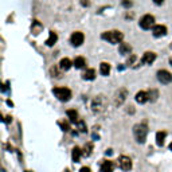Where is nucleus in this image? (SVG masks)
I'll use <instances>...</instances> for the list:
<instances>
[{
    "mask_svg": "<svg viewBox=\"0 0 172 172\" xmlns=\"http://www.w3.org/2000/svg\"><path fill=\"white\" fill-rule=\"evenodd\" d=\"M91 149H93V145L89 143V144H86L84 147V151H82V153H84V156H90L91 153Z\"/></svg>",
    "mask_w": 172,
    "mask_h": 172,
    "instance_id": "b1692460",
    "label": "nucleus"
},
{
    "mask_svg": "<svg viewBox=\"0 0 172 172\" xmlns=\"http://www.w3.org/2000/svg\"><path fill=\"white\" fill-rule=\"evenodd\" d=\"M122 5H124L125 8H131L132 7V4H133V3H132V0H122Z\"/></svg>",
    "mask_w": 172,
    "mask_h": 172,
    "instance_id": "cd10ccee",
    "label": "nucleus"
},
{
    "mask_svg": "<svg viewBox=\"0 0 172 172\" xmlns=\"http://www.w3.org/2000/svg\"><path fill=\"white\" fill-rule=\"evenodd\" d=\"M71 61L69 58H63V59H61V62H59V69H61L62 71H66V70H69V69L71 67Z\"/></svg>",
    "mask_w": 172,
    "mask_h": 172,
    "instance_id": "dca6fc26",
    "label": "nucleus"
},
{
    "mask_svg": "<svg viewBox=\"0 0 172 172\" xmlns=\"http://www.w3.org/2000/svg\"><path fill=\"white\" fill-rule=\"evenodd\" d=\"M153 3L155 4H157V5H161L163 3H164V0H153Z\"/></svg>",
    "mask_w": 172,
    "mask_h": 172,
    "instance_id": "2f4dec72",
    "label": "nucleus"
},
{
    "mask_svg": "<svg viewBox=\"0 0 172 172\" xmlns=\"http://www.w3.org/2000/svg\"><path fill=\"white\" fill-rule=\"evenodd\" d=\"M105 108H106V100H105L104 96H97L96 98L93 100V102H91V109H93V112H96V113L104 112Z\"/></svg>",
    "mask_w": 172,
    "mask_h": 172,
    "instance_id": "7ed1b4c3",
    "label": "nucleus"
},
{
    "mask_svg": "<svg viewBox=\"0 0 172 172\" xmlns=\"http://www.w3.org/2000/svg\"><path fill=\"white\" fill-rule=\"evenodd\" d=\"M148 100H149V97H148L147 91H139V93L136 94V101L139 102V104H144Z\"/></svg>",
    "mask_w": 172,
    "mask_h": 172,
    "instance_id": "ddd939ff",
    "label": "nucleus"
},
{
    "mask_svg": "<svg viewBox=\"0 0 172 172\" xmlns=\"http://www.w3.org/2000/svg\"><path fill=\"white\" fill-rule=\"evenodd\" d=\"M85 41V35L81 32V31H75V32H73V35H71L70 38V42L73 46H75V47H78V46H81L82 43Z\"/></svg>",
    "mask_w": 172,
    "mask_h": 172,
    "instance_id": "6e6552de",
    "label": "nucleus"
},
{
    "mask_svg": "<svg viewBox=\"0 0 172 172\" xmlns=\"http://www.w3.org/2000/svg\"><path fill=\"white\" fill-rule=\"evenodd\" d=\"M11 120H12V117H11V116H7V117H5V122H10Z\"/></svg>",
    "mask_w": 172,
    "mask_h": 172,
    "instance_id": "473e14b6",
    "label": "nucleus"
},
{
    "mask_svg": "<svg viewBox=\"0 0 172 172\" xmlns=\"http://www.w3.org/2000/svg\"><path fill=\"white\" fill-rule=\"evenodd\" d=\"M51 74H53V77H57V78H61V71H59L57 67H53V69H51Z\"/></svg>",
    "mask_w": 172,
    "mask_h": 172,
    "instance_id": "bb28decb",
    "label": "nucleus"
},
{
    "mask_svg": "<svg viewBox=\"0 0 172 172\" xmlns=\"http://www.w3.org/2000/svg\"><path fill=\"white\" fill-rule=\"evenodd\" d=\"M73 65L75 66V69H82V67H85L86 61H85V58H84V57H77V58L74 59Z\"/></svg>",
    "mask_w": 172,
    "mask_h": 172,
    "instance_id": "aec40b11",
    "label": "nucleus"
},
{
    "mask_svg": "<svg viewBox=\"0 0 172 172\" xmlns=\"http://www.w3.org/2000/svg\"><path fill=\"white\" fill-rule=\"evenodd\" d=\"M79 172H91V171H90V168L89 167H82L81 170H79Z\"/></svg>",
    "mask_w": 172,
    "mask_h": 172,
    "instance_id": "7c9ffc66",
    "label": "nucleus"
},
{
    "mask_svg": "<svg viewBox=\"0 0 172 172\" xmlns=\"http://www.w3.org/2000/svg\"><path fill=\"white\" fill-rule=\"evenodd\" d=\"M42 28H43V26H42L38 20H34V22H32V26H31V30H32V32L35 34V35H38V34L41 32Z\"/></svg>",
    "mask_w": 172,
    "mask_h": 172,
    "instance_id": "4be33fe9",
    "label": "nucleus"
},
{
    "mask_svg": "<svg viewBox=\"0 0 172 172\" xmlns=\"http://www.w3.org/2000/svg\"><path fill=\"white\" fill-rule=\"evenodd\" d=\"M100 73L102 75H109V73H110V65L106 63V62H102L100 65Z\"/></svg>",
    "mask_w": 172,
    "mask_h": 172,
    "instance_id": "412c9836",
    "label": "nucleus"
},
{
    "mask_svg": "<svg viewBox=\"0 0 172 172\" xmlns=\"http://www.w3.org/2000/svg\"><path fill=\"white\" fill-rule=\"evenodd\" d=\"M148 97H149L151 101H156L157 97H159V93H157V90H151L148 91Z\"/></svg>",
    "mask_w": 172,
    "mask_h": 172,
    "instance_id": "393cba45",
    "label": "nucleus"
},
{
    "mask_svg": "<svg viewBox=\"0 0 172 172\" xmlns=\"http://www.w3.org/2000/svg\"><path fill=\"white\" fill-rule=\"evenodd\" d=\"M157 79H159V82H161V84L168 85L172 82V74L167 70H159L157 71Z\"/></svg>",
    "mask_w": 172,
    "mask_h": 172,
    "instance_id": "0eeeda50",
    "label": "nucleus"
},
{
    "mask_svg": "<svg viewBox=\"0 0 172 172\" xmlns=\"http://www.w3.org/2000/svg\"><path fill=\"white\" fill-rule=\"evenodd\" d=\"M152 32L156 38H160V36H164L167 34V27L165 26H161V24H157L152 28Z\"/></svg>",
    "mask_w": 172,
    "mask_h": 172,
    "instance_id": "9d476101",
    "label": "nucleus"
},
{
    "mask_svg": "<svg viewBox=\"0 0 172 172\" xmlns=\"http://www.w3.org/2000/svg\"><path fill=\"white\" fill-rule=\"evenodd\" d=\"M128 97V90L127 89H120L116 93V96H114V105L116 106H120V105H122L125 102V100H127Z\"/></svg>",
    "mask_w": 172,
    "mask_h": 172,
    "instance_id": "423d86ee",
    "label": "nucleus"
},
{
    "mask_svg": "<svg viewBox=\"0 0 172 172\" xmlns=\"http://www.w3.org/2000/svg\"><path fill=\"white\" fill-rule=\"evenodd\" d=\"M77 124H78V129L81 132H86V124L84 121H82V120H78V122H77Z\"/></svg>",
    "mask_w": 172,
    "mask_h": 172,
    "instance_id": "a878e982",
    "label": "nucleus"
},
{
    "mask_svg": "<svg viewBox=\"0 0 172 172\" xmlns=\"http://www.w3.org/2000/svg\"><path fill=\"white\" fill-rule=\"evenodd\" d=\"M81 155H82V151L79 149L78 147L73 148V152H71V157H73V161H74V163H78L79 159H81Z\"/></svg>",
    "mask_w": 172,
    "mask_h": 172,
    "instance_id": "a211bd4d",
    "label": "nucleus"
},
{
    "mask_svg": "<svg viewBox=\"0 0 172 172\" xmlns=\"http://www.w3.org/2000/svg\"><path fill=\"white\" fill-rule=\"evenodd\" d=\"M101 38L104 41H108L112 45H117V43H121L124 39V34L121 31H106V32H102Z\"/></svg>",
    "mask_w": 172,
    "mask_h": 172,
    "instance_id": "f257e3e1",
    "label": "nucleus"
},
{
    "mask_svg": "<svg viewBox=\"0 0 172 172\" xmlns=\"http://www.w3.org/2000/svg\"><path fill=\"white\" fill-rule=\"evenodd\" d=\"M61 127H62V129L63 131H70V127H69V122H66V121H63V122H61Z\"/></svg>",
    "mask_w": 172,
    "mask_h": 172,
    "instance_id": "c85d7f7f",
    "label": "nucleus"
},
{
    "mask_svg": "<svg viewBox=\"0 0 172 172\" xmlns=\"http://www.w3.org/2000/svg\"><path fill=\"white\" fill-rule=\"evenodd\" d=\"M114 170V163L110 160H104L101 163V172H113Z\"/></svg>",
    "mask_w": 172,
    "mask_h": 172,
    "instance_id": "f8f14e48",
    "label": "nucleus"
},
{
    "mask_svg": "<svg viewBox=\"0 0 172 172\" xmlns=\"http://www.w3.org/2000/svg\"><path fill=\"white\" fill-rule=\"evenodd\" d=\"M58 41V35H57V32H54V31H50V36H48V39L46 41V45L47 46H54Z\"/></svg>",
    "mask_w": 172,
    "mask_h": 172,
    "instance_id": "6ab92c4d",
    "label": "nucleus"
},
{
    "mask_svg": "<svg viewBox=\"0 0 172 172\" xmlns=\"http://www.w3.org/2000/svg\"><path fill=\"white\" fill-rule=\"evenodd\" d=\"M118 165L122 171H129L132 168V160L128 156H121L118 159Z\"/></svg>",
    "mask_w": 172,
    "mask_h": 172,
    "instance_id": "1a4fd4ad",
    "label": "nucleus"
},
{
    "mask_svg": "<svg viewBox=\"0 0 172 172\" xmlns=\"http://www.w3.org/2000/svg\"><path fill=\"white\" fill-rule=\"evenodd\" d=\"M67 117L71 122H78V113L75 110H67Z\"/></svg>",
    "mask_w": 172,
    "mask_h": 172,
    "instance_id": "5701e85b",
    "label": "nucleus"
},
{
    "mask_svg": "<svg viewBox=\"0 0 172 172\" xmlns=\"http://www.w3.org/2000/svg\"><path fill=\"white\" fill-rule=\"evenodd\" d=\"M140 27L143 30H149V28L155 27V18L152 15H144L140 20Z\"/></svg>",
    "mask_w": 172,
    "mask_h": 172,
    "instance_id": "39448f33",
    "label": "nucleus"
},
{
    "mask_svg": "<svg viewBox=\"0 0 172 172\" xmlns=\"http://www.w3.org/2000/svg\"><path fill=\"white\" fill-rule=\"evenodd\" d=\"M170 149L172 151V143H171V144H170Z\"/></svg>",
    "mask_w": 172,
    "mask_h": 172,
    "instance_id": "72a5a7b5",
    "label": "nucleus"
},
{
    "mask_svg": "<svg viewBox=\"0 0 172 172\" xmlns=\"http://www.w3.org/2000/svg\"><path fill=\"white\" fill-rule=\"evenodd\" d=\"M82 78L88 79V81L94 79V78H96V71H94V69H88L86 71H84V74H82Z\"/></svg>",
    "mask_w": 172,
    "mask_h": 172,
    "instance_id": "2eb2a0df",
    "label": "nucleus"
},
{
    "mask_svg": "<svg viewBox=\"0 0 172 172\" xmlns=\"http://www.w3.org/2000/svg\"><path fill=\"white\" fill-rule=\"evenodd\" d=\"M133 134H134V139H136L137 143L143 144L147 139V134H148V127L145 124H136L133 127Z\"/></svg>",
    "mask_w": 172,
    "mask_h": 172,
    "instance_id": "f03ea898",
    "label": "nucleus"
},
{
    "mask_svg": "<svg viewBox=\"0 0 172 172\" xmlns=\"http://www.w3.org/2000/svg\"><path fill=\"white\" fill-rule=\"evenodd\" d=\"M165 137H167V133H165L164 131H163V132H157V133H156V144L159 145V147H161V145L164 144Z\"/></svg>",
    "mask_w": 172,
    "mask_h": 172,
    "instance_id": "f3484780",
    "label": "nucleus"
},
{
    "mask_svg": "<svg viewBox=\"0 0 172 172\" xmlns=\"http://www.w3.org/2000/svg\"><path fill=\"white\" fill-rule=\"evenodd\" d=\"M118 50H120V53L122 54V55H128L129 53L132 51V47H131V45L129 43H120V47H118Z\"/></svg>",
    "mask_w": 172,
    "mask_h": 172,
    "instance_id": "4468645a",
    "label": "nucleus"
},
{
    "mask_svg": "<svg viewBox=\"0 0 172 172\" xmlns=\"http://www.w3.org/2000/svg\"><path fill=\"white\" fill-rule=\"evenodd\" d=\"M170 63H171V65H172V58H171V59H170Z\"/></svg>",
    "mask_w": 172,
    "mask_h": 172,
    "instance_id": "f704fd0d",
    "label": "nucleus"
},
{
    "mask_svg": "<svg viewBox=\"0 0 172 172\" xmlns=\"http://www.w3.org/2000/svg\"><path fill=\"white\" fill-rule=\"evenodd\" d=\"M155 59H156V54L152 53V51H147V53H144V55H143V58H141V63L151 65Z\"/></svg>",
    "mask_w": 172,
    "mask_h": 172,
    "instance_id": "9b49d317",
    "label": "nucleus"
},
{
    "mask_svg": "<svg viewBox=\"0 0 172 172\" xmlns=\"http://www.w3.org/2000/svg\"><path fill=\"white\" fill-rule=\"evenodd\" d=\"M53 93L55 94V97L59 100V101H69L71 98V91L69 90L67 88H54Z\"/></svg>",
    "mask_w": 172,
    "mask_h": 172,
    "instance_id": "20e7f679",
    "label": "nucleus"
},
{
    "mask_svg": "<svg viewBox=\"0 0 172 172\" xmlns=\"http://www.w3.org/2000/svg\"><path fill=\"white\" fill-rule=\"evenodd\" d=\"M171 48H172V43H171Z\"/></svg>",
    "mask_w": 172,
    "mask_h": 172,
    "instance_id": "c9c22d12",
    "label": "nucleus"
},
{
    "mask_svg": "<svg viewBox=\"0 0 172 172\" xmlns=\"http://www.w3.org/2000/svg\"><path fill=\"white\" fill-rule=\"evenodd\" d=\"M81 4L84 5V7H89V5H90V2H89V0H81Z\"/></svg>",
    "mask_w": 172,
    "mask_h": 172,
    "instance_id": "c756f323",
    "label": "nucleus"
}]
</instances>
